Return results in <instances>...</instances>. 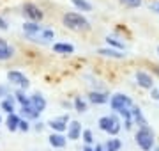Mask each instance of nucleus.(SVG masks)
I'll use <instances>...</instances> for the list:
<instances>
[{
  "label": "nucleus",
  "mask_w": 159,
  "mask_h": 151,
  "mask_svg": "<svg viewBox=\"0 0 159 151\" xmlns=\"http://www.w3.org/2000/svg\"><path fill=\"white\" fill-rule=\"evenodd\" d=\"M0 124H2V117H0Z\"/></svg>",
  "instance_id": "40"
},
{
  "label": "nucleus",
  "mask_w": 159,
  "mask_h": 151,
  "mask_svg": "<svg viewBox=\"0 0 159 151\" xmlns=\"http://www.w3.org/2000/svg\"><path fill=\"white\" fill-rule=\"evenodd\" d=\"M120 148H122V142L119 139H110L106 142V146H104L106 151H120Z\"/></svg>",
  "instance_id": "25"
},
{
  "label": "nucleus",
  "mask_w": 159,
  "mask_h": 151,
  "mask_svg": "<svg viewBox=\"0 0 159 151\" xmlns=\"http://www.w3.org/2000/svg\"><path fill=\"white\" fill-rule=\"evenodd\" d=\"M108 101H110L111 110H115V112L131 109V107L134 105V103H133V100H131V96H127V94H124V93H115L113 96L108 100Z\"/></svg>",
  "instance_id": "5"
},
{
  "label": "nucleus",
  "mask_w": 159,
  "mask_h": 151,
  "mask_svg": "<svg viewBox=\"0 0 159 151\" xmlns=\"http://www.w3.org/2000/svg\"><path fill=\"white\" fill-rule=\"evenodd\" d=\"M7 29H9V23H7V20L0 16V30H7Z\"/></svg>",
  "instance_id": "32"
},
{
  "label": "nucleus",
  "mask_w": 159,
  "mask_h": 151,
  "mask_svg": "<svg viewBox=\"0 0 159 151\" xmlns=\"http://www.w3.org/2000/svg\"><path fill=\"white\" fill-rule=\"evenodd\" d=\"M150 96H152L154 100H157V101H159V89L152 87V89H150Z\"/></svg>",
  "instance_id": "33"
},
{
  "label": "nucleus",
  "mask_w": 159,
  "mask_h": 151,
  "mask_svg": "<svg viewBox=\"0 0 159 151\" xmlns=\"http://www.w3.org/2000/svg\"><path fill=\"white\" fill-rule=\"evenodd\" d=\"M81 139L85 140V144L90 146L92 142H94V134H92V130H83V132H81Z\"/></svg>",
  "instance_id": "28"
},
{
  "label": "nucleus",
  "mask_w": 159,
  "mask_h": 151,
  "mask_svg": "<svg viewBox=\"0 0 159 151\" xmlns=\"http://www.w3.org/2000/svg\"><path fill=\"white\" fill-rule=\"evenodd\" d=\"M80 137H81V124L78 121H71L67 124V139L78 140Z\"/></svg>",
  "instance_id": "15"
},
{
  "label": "nucleus",
  "mask_w": 159,
  "mask_h": 151,
  "mask_svg": "<svg viewBox=\"0 0 159 151\" xmlns=\"http://www.w3.org/2000/svg\"><path fill=\"white\" fill-rule=\"evenodd\" d=\"M35 130H37V132H41V130H43V128H44V123H37V124H35Z\"/></svg>",
  "instance_id": "34"
},
{
  "label": "nucleus",
  "mask_w": 159,
  "mask_h": 151,
  "mask_svg": "<svg viewBox=\"0 0 159 151\" xmlns=\"http://www.w3.org/2000/svg\"><path fill=\"white\" fill-rule=\"evenodd\" d=\"M106 45L111 48H117V50H124V43L119 39V37H115V36H106Z\"/></svg>",
  "instance_id": "23"
},
{
  "label": "nucleus",
  "mask_w": 159,
  "mask_h": 151,
  "mask_svg": "<svg viewBox=\"0 0 159 151\" xmlns=\"http://www.w3.org/2000/svg\"><path fill=\"white\" fill-rule=\"evenodd\" d=\"M12 96H14V100H16L20 105H25V103H29V101H30V98L25 94V89H16Z\"/></svg>",
  "instance_id": "24"
},
{
  "label": "nucleus",
  "mask_w": 159,
  "mask_h": 151,
  "mask_svg": "<svg viewBox=\"0 0 159 151\" xmlns=\"http://www.w3.org/2000/svg\"><path fill=\"white\" fill-rule=\"evenodd\" d=\"M97 123H99V128H101L102 132H106L110 135H117L120 132V128H122L120 119L115 116H102V117H99Z\"/></svg>",
  "instance_id": "4"
},
{
  "label": "nucleus",
  "mask_w": 159,
  "mask_h": 151,
  "mask_svg": "<svg viewBox=\"0 0 159 151\" xmlns=\"http://www.w3.org/2000/svg\"><path fill=\"white\" fill-rule=\"evenodd\" d=\"M21 30L30 41H35V43H37V41H39L41 30H43V25H39L37 22H25V23L21 25Z\"/></svg>",
  "instance_id": "7"
},
{
  "label": "nucleus",
  "mask_w": 159,
  "mask_h": 151,
  "mask_svg": "<svg viewBox=\"0 0 159 151\" xmlns=\"http://www.w3.org/2000/svg\"><path fill=\"white\" fill-rule=\"evenodd\" d=\"M152 151H159V148H152Z\"/></svg>",
  "instance_id": "38"
},
{
  "label": "nucleus",
  "mask_w": 159,
  "mask_h": 151,
  "mask_svg": "<svg viewBox=\"0 0 159 151\" xmlns=\"http://www.w3.org/2000/svg\"><path fill=\"white\" fill-rule=\"evenodd\" d=\"M148 9H150L152 12H156V14H159V0H156V2H150Z\"/></svg>",
  "instance_id": "31"
},
{
  "label": "nucleus",
  "mask_w": 159,
  "mask_h": 151,
  "mask_svg": "<svg viewBox=\"0 0 159 151\" xmlns=\"http://www.w3.org/2000/svg\"><path fill=\"white\" fill-rule=\"evenodd\" d=\"M67 123H69V116H60L57 119H51L48 123V126L53 130V132H58V134H64L67 130Z\"/></svg>",
  "instance_id": "8"
},
{
  "label": "nucleus",
  "mask_w": 159,
  "mask_h": 151,
  "mask_svg": "<svg viewBox=\"0 0 159 151\" xmlns=\"http://www.w3.org/2000/svg\"><path fill=\"white\" fill-rule=\"evenodd\" d=\"M83 151H94V148H90V146L87 144V146H85V148H83Z\"/></svg>",
  "instance_id": "36"
},
{
  "label": "nucleus",
  "mask_w": 159,
  "mask_h": 151,
  "mask_svg": "<svg viewBox=\"0 0 159 151\" xmlns=\"http://www.w3.org/2000/svg\"><path fill=\"white\" fill-rule=\"evenodd\" d=\"M14 103H16L14 96L7 94L6 98L2 100V103H0V109H2L4 112H7V114H11V112H14Z\"/></svg>",
  "instance_id": "19"
},
{
  "label": "nucleus",
  "mask_w": 159,
  "mask_h": 151,
  "mask_svg": "<svg viewBox=\"0 0 159 151\" xmlns=\"http://www.w3.org/2000/svg\"><path fill=\"white\" fill-rule=\"evenodd\" d=\"M55 39V30L53 29H48V27H43V30H41V34H39V41L37 43H50V41Z\"/></svg>",
  "instance_id": "21"
},
{
  "label": "nucleus",
  "mask_w": 159,
  "mask_h": 151,
  "mask_svg": "<svg viewBox=\"0 0 159 151\" xmlns=\"http://www.w3.org/2000/svg\"><path fill=\"white\" fill-rule=\"evenodd\" d=\"M7 80L11 82L12 85H16L18 89H25V91H27V89L30 87V80L18 70L7 71Z\"/></svg>",
  "instance_id": "6"
},
{
  "label": "nucleus",
  "mask_w": 159,
  "mask_h": 151,
  "mask_svg": "<svg viewBox=\"0 0 159 151\" xmlns=\"http://www.w3.org/2000/svg\"><path fill=\"white\" fill-rule=\"evenodd\" d=\"M136 144L142 148L143 151H152L154 148V132L150 130V126H142V128H138V132H136Z\"/></svg>",
  "instance_id": "2"
},
{
  "label": "nucleus",
  "mask_w": 159,
  "mask_h": 151,
  "mask_svg": "<svg viewBox=\"0 0 159 151\" xmlns=\"http://www.w3.org/2000/svg\"><path fill=\"white\" fill-rule=\"evenodd\" d=\"M20 119H21V117L18 116L16 112H11V114L7 116V121H6L7 130H9V132H16V130H18V124H20Z\"/></svg>",
  "instance_id": "20"
},
{
  "label": "nucleus",
  "mask_w": 159,
  "mask_h": 151,
  "mask_svg": "<svg viewBox=\"0 0 159 151\" xmlns=\"http://www.w3.org/2000/svg\"><path fill=\"white\" fill-rule=\"evenodd\" d=\"M18 130H21V132H29V130H30V123H29V119H20Z\"/></svg>",
  "instance_id": "29"
},
{
  "label": "nucleus",
  "mask_w": 159,
  "mask_h": 151,
  "mask_svg": "<svg viewBox=\"0 0 159 151\" xmlns=\"http://www.w3.org/2000/svg\"><path fill=\"white\" fill-rule=\"evenodd\" d=\"M30 98V103L34 105L35 109L39 112H44V109H46V98L43 96L41 93H34L32 96H29Z\"/></svg>",
  "instance_id": "17"
},
{
  "label": "nucleus",
  "mask_w": 159,
  "mask_h": 151,
  "mask_svg": "<svg viewBox=\"0 0 159 151\" xmlns=\"http://www.w3.org/2000/svg\"><path fill=\"white\" fill-rule=\"evenodd\" d=\"M53 52L60 53V55H73V53H74V46L71 45V43L58 41V43H53Z\"/></svg>",
  "instance_id": "12"
},
{
  "label": "nucleus",
  "mask_w": 159,
  "mask_h": 151,
  "mask_svg": "<svg viewBox=\"0 0 159 151\" xmlns=\"http://www.w3.org/2000/svg\"><path fill=\"white\" fill-rule=\"evenodd\" d=\"M62 25L66 27V29H69V30H74V32H83V30L90 29V22L85 18L83 12H78V11L64 12Z\"/></svg>",
  "instance_id": "1"
},
{
  "label": "nucleus",
  "mask_w": 159,
  "mask_h": 151,
  "mask_svg": "<svg viewBox=\"0 0 159 151\" xmlns=\"http://www.w3.org/2000/svg\"><path fill=\"white\" fill-rule=\"evenodd\" d=\"M48 140H50V146H53V148H64L66 146V137H64L62 134H58V132H53V134L48 137Z\"/></svg>",
  "instance_id": "18"
},
{
  "label": "nucleus",
  "mask_w": 159,
  "mask_h": 151,
  "mask_svg": "<svg viewBox=\"0 0 159 151\" xmlns=\"http://www.w3.org/2000/svg\"><path fill=\"white\" fill-rule=\"evenodd\" d=\"M122 6L129 7V9H138V7L143 4V0H119Z\"/></svg>",
  "instance_id": "26"
},
{
  "label": "nucleus",
  "mask_w": 159,
  "mask_h": 151,
  "mask_svg": "<svg viewBox=\"0 0 159 151\" xmlns=\"http://www.w3.org/2000/svg\"><path fill=\"white\" fill-rule=\"evenodd\" d=\"M87 98H89V101L94 103V105H104V103H108L110 96L106 93H101V91H90Z\"/></svg>",
  "instance_id": "13"
},
{
  "label": "nucleus",
  "mask_w": 159,
  "mask_h": 151,
  "mask_svg": "<svg viewBox=\"0 0 159 151\" xmlns=\"http://www.w3.org/2000/svg\"><path fill=\"white\" fill-rule=\"evenodd\" d=\"M12 55H14V48H12L4 37H0V62H2V61H9Z\"/></svg>",
  "instance_id": "11"
},
{
  "label": "nucleus",
  "mask_w": 159,
  "mask_h": 151,
  "mask_svg": "<svg viewBox=\"0 0 159 151\" xmlns=\"http://www.w3.org/2000/svg\"><path fill=\"white\" fill-rule=\"evenodd\" d=\"M97 53L99 55H102V57H110V59H124L125 53L124 50H117V48H111V46H104V48H99L97 50Z\"/></svg>",
  "instance_id": "10"
},
{
  "label": "nucleus",
  "mask_w": 159,
  "mask_h": 151,
  "mask_svg": "<svg viewBox=\"0 0 159 151\" xmlns=\"http://www.w3.org/2000/svg\"><path fill=\"white\" fill-rule=\"evenodd\" d=\"M131 119H133V123H134V124H138V128L147 126V119L143 117L142 109H140V107H136V105H133V107H131Z\"/></svg>",
  "instance_id": "14"
},
{
  "label": "nucleus",
  "mask_w": 159,
  "mask_h": 151,
  "mask_svg": "<svg viewBox=\"0 0 159 151\" xmlns=\"http://www.w3.org/2000/svg\"><path fill=\"white\" fill-rule=\"evenodd\" d=\"M134 78H136V82H138V85H140V87H143V89H152L154 87L152 75H148L147 71H136Z\"/></svg>",
  "instance_id": "9"
},
{
  "label": "nucleus",
  "mask_w": 159,
  "mask_h": 151,
  "mask_svg": "<svg viewBox=\"0 0 159 151\" xmlns=\"http://www.w3.org/2000/svg\"><path fill=\"white\" fill-rule=\"evenodd\" d=\"M7 94H9V87L6 84H0V98H6Z\"/></svg>",
  "instance_id": "30"
},
{
  "label": "nucleus",
  "mask_w": 159,
  "mask_h": 151,
  "mask_svg": "<svg viewBox=\"0 0 159 151\" xmlns=\"http://www.w3.org/2000/svg\"><path fill=\"white\" fill-rule=\"evenodd\" d=\"M74 109H76V112H87V101L85 100H81L78 96V98H74Z\"/></svg>",
  "instance_id": "27"
},
{
  "label": "nucleus",
  "mask_w": 159,
  "mask_h": 151,
  "mask_svg": "<svg viewBox=\"0 0 159 151\" xmlns=\"http://www.w3.org/2000/svg\"><path fill=\"white\" fill-rule=\"evenodd\" d=\"M94 151H106V149H104V146H101V144H97L96 148H94Z\"/></svg>",
  "instance_id": "35"
},
{
  "label": "nucleus",
  "mask_w": 159,
  "mask_h": 151,
  "mask_svg": "<svg viewBox=\"0 0 159 151\" xmlns=\"http://www.w3.org/2000/svg\"><path fill=\"white\" fill-rule=\"evenodd\" d=\"M154 73H156V75L159 76V66H154Z\"/></svg>",
  "instance_id": "37"
},
{
  "label": "nucleus",
  "mask_w": 159,
  "mask_h": 151,
  "mask_svg": "<svg viewBox=\"0 0 159 151\" xmlns=\"http://www.w3.org/2000/svg\"><path fill=\"white\" fill-rule=\"evenodd\" d=\"M69 2L81 12H90L92 11V4L89 0H69Z\"/></svg>",
  "instance_id": "22"
},
{
  "label": "nucleus",
  "mask_w": 159,
  "mask_h": 151,
  "mask_svg": "<svg viewBox=\"0 0 159 151\" xmlns=\"http://www.w3.org/2000/svg\"><path fill=\"white\" fill-rule=\"evenodd\" d=\"M21 114L25 116V119H37L41 112L37 110V109H35L34 105H32V103L29 101V103L21 105Z\"/></svg>",
  "instance_id": "16"
},
{
  "label": "nucleus",
  "mask_w": 159,
  "mask_h": 151,
  "mask_svg": "<svg viewBox=\"0 0 159 151\" xmlns=\"http://www.w3.org/2000/svg\"><path fill=\"white\" fill-rule=\"evenodd\" d=\"M21 11H23V16L27 18L29 22H37V23H41L44 20V11L37 4H34V2H25L21 7Z\"/></svg>",
  "instance_id": "3"
},
{
  "label": "nucleus",
  "mask_w": 159,
  "mask_h": 151,
  "mask_svg": "<svg viewBox=\"0 0 159 151\" xmlns=\"http://www.w3.org/2000/svg\"><path fill=\"white\" fill-rule=\"evenodd\" d=\"M156 52H157V55H159V46H157V48H156Z\"/></svg>",
  "instance_id": "39"
}]
</instances>
